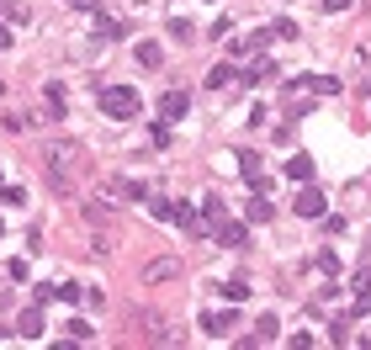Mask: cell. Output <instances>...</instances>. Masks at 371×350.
Segmentation results:
<instances>
[{
	"mask_svg": "<svg viewBox=\"0 0 371 350\" xmlns=\"http://www.w3.org/2000/svg\"><path fill=\"white\" fill-rule=\"evenodd\" d=\"M96 37H101V43H122V37H128V22H117V16L96 11Z\"/></svg>",
	"mask_w": 371,
	"mask_h": 350,
	"instance_id": "cell-10",
	"label": "cell"
},
{
	"mask_svg": "<svg viewBox=\"0 0 371 350\" xmlns=\"http://www.w3.org/2000/svg\"><path fill=\"white\" fill-rule=\"evenodd\" d=\"M323 207H329V202H323V191L302 181V191H297V202H292V213H297V217H323Z\"/></svg>",
	"mask_w": 371,
	"mask_h": 350,
	"instance_id": "cell-3",
	"label": "cell"
},
{
	"mask_svg": "<svg viewBox=\"0 0 371 350\" xmlns=\"http://www.w3.org/2000/svg\"><path fill=\"white\" fill-rule=\"evenodd\" d=\"M0 16H11V22H32V11L16 6V0H0Z\"/></svg>",
	"mask_w": 371,
	"mask_h": 350,
	"instance_id": "cell-20",
	"label": "cell"
},
{
	"mask_svg": "<svg viewBox=\"0 0 371 350\" xmlns=\"http://www.w3.org/2000/svg\"><path fill=\"white\" fill-rule=\"evenodd\" d=\"M69 6H80V11H90V16L101 11V0H69Z\"/></svg>",
	"mask_w": 371,
	"mask_h": 350,
	"instance_id": "cell-29",
	"label": "cell"
},
{
	"mask_svg": "<svg viewBox=\"0 0 371 350\" xmlns=\"http://www.w3.org/2000/svg\"><path fill=\"white\" fill-rule=\"evenodd\" d=\"M0 202H6V207H27V191H22V186H0Z\"/></svg>",
	"mask_w": 371,
	"mask_h": 350,
	"instance_id": "cell-21",
	"label": "cell"
},
{
	"mask_svg": "<svg viewBox=\"0 0 371 350\" xmlns=\"http://www.w3.org/2000/svg\"><path fill=\"white\" fill-rule=\"evenodd\" d=\"M308 90H313V96H339V80H335V74H313Z\"/></svg>",
	"mask_w": 371,
	"mask_h": 350,
	"instance_id": "cell-13",
	"label": "cell"
},
{
	"mask_svg": "<svg viewBox=\"0 0 371 350\" xmlns=\"http://www.w3.org/2000/svg\"><path fill=\"white\" fill-rule=\"evenodd\" d=\"M149 217H159V223H170V213H175V202H165V196H149Z\"/></svg>",
	"mask_w": 371,
	"mask_h": 350,
	"instance_id": "cell-17",
	"label": "cell"
},
{
	"mask_svg": "<svg viewBox=\"0 0 371 350\" xmlns=\"http://www.w3.org/2000/svg\"><path fill=\"white\" fill-rule=\"evenodd\" d=\"M170 32H175V37H180V43H191V37H196V27H191V22H186V16H175V22H170Z\"/></svg>",
	"mask_w": 371,
	"mask_h": 350,
	"instance_id": "cell-23",
	"label": "cell"
},
{
	"mask_svg": "<svg viewBox=\"0 0 371 350\" xmlns=\"http://www.w3.org/2000/svg\"><path fill=\"white\" fill-rule=\"evenodd\" d=\"M287 345H292V350H313V345H318V339H313V335H308V329H297V335H292V339H287Z\"/></svg>",
	"mask_w": 371,
	"mask_h": 350,
	"instance_id": "cell-27",
	"label": "cell"
},
{
	"mask_svg": "<svg viewBox=\"0 0 371 350\" xmlns=\"http://www.w3.org/2000/svg\"><path fill=\"white\" fill-rule=\"evenodd\" d=\"M16 335H22V339H37V335H43V314H37V308H27V314L16 318Z\"/></svg>",
	"mask_w": 371,
	"mask_h": 350,
	"instance_id": "cell-11",
	"label": "cell"
},
{
	"mask_svg": "<svg viewBox=\"0 0 371 350\" xmlns=\"http://www.w3.org/2000/svg\"><path fill=\"white\" fill-rule=\"evenodd\" d=\"M239 175L250 181V191H265V170H260V154H250V149H244V154H239Z\"/></svg>",
	"mask_w": 371,
	"mask_h": 350,
	"instance_id": "cell-9",
	"label": "cell"
},
{
	"mask_svg": "<svg viewBox=\"0 0 371 350\" xmlns=\"http://www.w3.org/2000/svg\"><path fill=\"white\" fill-rule=\"evenodd\" d=\"M43 96H48V122H64V117H69V90H64V80H48V90H43Z\"/></svg>",
	"mask_w": 371,
	"mask_h": 350,
	"instance_id": "cell-5",
	"label": "cell"
},
{
	"mask_svg": "<svg viewBox=\"0 0 371 350\" xmlns=\"http://www.w3.org/2000/svg\"><path fill=\"white\" fill-rule=\"evenodd\" d=\"M223 223H228V207L217 202V196H207L202 213H196V234H213V239H217V229H223Z\"/></svg>",
	"mask_w": 371,
	"mask_h": 350,
	"instance_id": "cell-2",
	"label": "cell"
},
{
	"mask_svg": "<svg viewBox=\"0 0 371 350\" xmlns=\"http://www.w3.org/2000/svg\"><path fill=\"white\" fill-rule=\"evenodd\" d=\"M276 335H281V324H276V318H260V324H255V345H265V339H276Z\"/></svg>",
	"mask_w": 371,
	"mask_h": 350,
	"instance_id": "cell-18",
	"label": "cell"
},
{
	"mask_svg": "<svg viewBox=\"0 0 371 350\" xmlns=\"http://www.w3.org/2000/svg\"><path fill=\"white\" fill-rule=\"evenodd\" d=\"M138 64H144V69H159V64H165L159 43H138Z\"/></svg>",
	"mask_w": 371,
	"mask_h": 350,
	"instance_id": "cell-15",
	"label": "cell"
},
{
	"mask_svg": "<svg viewBox=\"0 0 371 350\" xmlns=\"http://www.w3.org/2000/svg\"><path fill=\"white\" fill-rule=\"evenodd\" d=\"M217 244H223V250H250V223H234V217H228L223 229H217Z\"/></svg>",
	"mask_w": 371,
	"mask_h": 350,
	"instance_id": "cell-7",
	"label": "cell"
},
{
	"mask_svg": "<svg viewBox=\"0 0 371 350\" xmlns=\"http://www.w3.org/2000/svg\"><path fill=\"white\" fill-rule=\"evenodd\" d=\"M223 297H228V302H244V297H250V287H244V281H228Z\"/></svg>",
	"mask_w": 371,
	"mask_h": 350,
	"instance_id": "cell-25",
	"label": "cell"
},
{
	"mask_svg": "<svg viewBox=\"0 0 371 350\" xmlns=\"http://www.w3.org/2000/svg\"><path fill=\"white\" fill-rule=\"evenodd\" d=\"M101 112H107L112 122H128V117L144 112V96H138L133 85H107V90H101Z\"/></svg>",
	"mask_w": 371,
	"mask_h": 350,
	"instance_id": "cell-1",
	"label": "cell"
},
{
	"mask_svg": "<svg viewBox=\"0 0 371 350\" xmlns=\"http://www.w3.org/2000/svg\"><path fill=\"white\" fill-rule=\"evenodd\" d=\"M53 297H59V302H69V308H74V302L85 297V287H74V281H69V287H53Z\"/></svg>",
	"mask_w": 371,
	"mask_h": 350,
	"instance_id": "cell-22",
	"label": "cell"
},
{
	"mask_svg": "<svg viewBox=\"0 0 371 350\" xmlns=\"http://www.w3.org/2000/svg\"><path fill=\"white\" fill-rule=\"evenodd\" d=\"M175 260H154V266H149V281H170V276H175Z\"/></svg>",
	"mask_w": 371,
	"mask_h": 350,
	"instance_id": "cell-19",
	"label": "cell"
},
{
	"mask_svg": "<svg viewBox=\"0 0 371 350\" xmlns=\"http://www.w3.org/2000/svg\"><path fill=\"white\" fill-rule=\"evenodd\" d=\"M11 43H16V37H11V27L0 22V48H11Z\"/></svg>",
	"mask_w": 371,
	"mask_h": 350,
	"instance_id": "cell-30",
	"label": "cell"
},
{
	"mask_svg": "<svg viewBox=\"0 0 371 350\" xmlns=\"http://www.w3.org/2000/svg\"><path fill=\"white\" fill-rule=\"evenodd\" d=\"M170 223H180V229H191V234H196V207H191V202H175Z\"/></svg>",
	"mask_w": 371,
	"mask_h": 350,
	"instance_id": "cell-14",
	"label": "cell"
},
{
	"mask_svg": "<svg viewBox=\"0 0 371 350\" xmlns=\"http://www.w3.org/2000/svg\"><path fill=\"white\" fill-rule=\"evenodd\" d=\"M228 80H239V69H234V64H217V69L207 74V85H213V90H223Z\"/></svg>",
	"mask_w": 371,
	"mask_h": 350,
	"instance_id": "cell-16",
	"label": "cell"
},
{
	"mask_svg": "<svg viewBox=\"0 0 371 350\" xmlns=\"http://www.w3.org/2000/svg\"><path fill=\"white\" fill-rule=\"evenodd\" d=\"M287 181H297V186L313 181V159H308V154H292V159H287Z\"/></svg>",
	"mask_w": 371,
	"mask_h": 350,
	"instance_id": "cell-12",
	"label": "cell"
},
{
	"mask_svg": "<svg viewBox=\"0 0 371 350\" xmlns=\"http://www.w3.org/2000/svg\"><path fill=\"white\" fill-rule=\"evenodd\" d=\"M276 217V202L265 191H250V202H244V223H271Z\"/></svg>",
	"mask_w": 371,
	"mask_h": 350,
	"instance_id": "cell-6",
	"label": "cell"
},
{
	"mask_svg": "<svg viewBox=\"0 0 371 350\" xmlns=\"http://www.w3.org/2000/svg\"><path fill=\"white\" fill-rule=\"evenodd\" d=\"M69 339H74V345H85V339H90V324H85V318H69Z\"/></svg>",
	"mask_w": 371,
	"mask_h": 350,
	"instance_id": "cell-24",
	"label": "cell"
},
{
	"mask_svg": "<svg viewBox=\"0 0 371 350\" xmlns=\"http://www.w3.org/2000/svg\"><path fill=\"white\" fill-rule=\"evenodd\" d=\"M186 112H191V96H186V90H165V96H159V117L165 122H180Z\"/></svg>",
	"mask_w": 371,
	"mask_h": 350,
	"instance_id": "cell-4",
	"label": "cell"
},
{
	"mask_svg": "<svg viewBox=\"0 0 371 350\" xmlns=\"http://www.w3.org/2000/svg\"><path fill=\"white\" fill-rule=\"evenodd\" d=\"M356 0H323V11H350Z\"/></svg>",
	"mask_w": 371,
	"mask_h": 350,
	"instance_id": "cell-28",
	"label": "cell"
},
{
	"mask_svg": "<svg viewBox=\"0 0 371 350\" xmlns=\"http://www.w3.org/2000/svg\"><path fill=\"white\" fill-rule=\"evenodd\" d=\"M0 229H6V217H0Z\"/></svg>",
	"mask_w": 371,
	"mask_h": 350,
	"instance_id": "cell-31",
	"label": "cell"
},
{
	"mask_svg": "<svg viewBox=\"0 0 371 350\" xmlns=\"http://www.w3.org/2000/svg\"><path fill=\"white\" fill-rule=\"evenodd\" d=\"M271 37H281V43H292V37H297V22H276V27H271Z\"/></svg>",
	"mask_w": 371,
	"mask_h": 350,
	"instance_id": "cell-26",
	"label": "cell"
},
{
	"mask_svg": "<svg viewBox=\"0 0 371 350\" xmlns=\"http://www.w3.org/2000/svg\"><path fill=\"white\" fill-rule=\"evenodd\" d=\"M234 324H239V314H234V308H223V314H207V318H202V329H207L213 339H228V335H234Z\"/></svg>",
	"mask_w": 371,
	"mask_h": 350,
	"instance_id": "cell-8",
	"label": "cell"
}]
</instances>
